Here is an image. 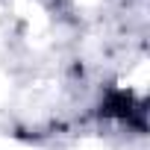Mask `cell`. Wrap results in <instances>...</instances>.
<instances>
[{
	"label": "cell",
	"mask_w": 150,
	"mask_h": 150,
	"mask_svg": "<svg viewBox=\"0 0 150 150\" xmlns=\"http://www.w3.org/2000/svg\"><path fill=\"white\" fill-rule=\"evenodd\" d=\"M135 109H138V106H135V100H132L129 91H124V88H112V91L106 94L103 106H100V115H106V118H124V121H127Z\"/></svg>",
	"instance_id": "obj_1"
}]
</instances>
